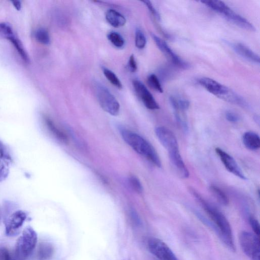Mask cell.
Instances as JSON below:
<instances>
[{
	"instance_id": "44dd1931",
	"label": "cell",
	"mask_w": 260,
	"mask_h": 260,
	"mask_svg": "<svg viewBox=\"0 0 260 260\" xmlns=\"http://www.w3.org/2000/svg\"><path fill=\"white\" fill-rule=\"evenodd\" d=\"M54 249L52 245L47 242H43L40 244L37 256L39 260H47L53 255Z\"/></svg>"
},
{
	"instance_id": "f546056e",
	"label": "cell",
	"mask_w": 260,
	"mask_h": 260,
	"mask_svg": "<svg viewBox=\"0 0 260 260\" xmlns=\"http://www.w3.org/2000/svg\"><path fill=\"white\" fill-rule=\"evenodd\" d=\"M129 183L131 187L137 192L142 193L143 191V186L138 178L136 177L132 176L129 178Z\"/></svg>"
},
{
	"instance_id": "277c9868",
	"label": "cell",
	"mask_w": 260,
	"mask_h": 260,
	"mask_svg": "<svg viewBox=\"0 0 260 260\" xmlns=\"http://www.w3.org/2000/svg\"><path fill=\"white\" fill-rule=\"evenodd\" d=\"M210 8L224 16L229 21L242 28L250 31L255 30L252 24L245 18L236 13L222 1H213L210 5Z\"/></svg>"
},
{
	"instance_id": "1f68e13d",
	"label": "cell",
	"mask_w": 260,
	"mask_h": 260,
	"mask_svg": "<svg viewBox=\"0 0 260 260\" xmlns=\"http://www.w3.org/2000/svg\"><path fill=\"white\" fill-rule=\"evenodd\" d=\"M225 117L228 121L232 123H236L240 120L239 115L232 111H227L225 113Z\"/></svg>"
},
{
	"instance_id": "8fae6325",
	"label": "cell",
	"mask_w": 260,
	"mask_h": 260,
	"mask_svg": "<svg viewBox=\"0 0 260 260\" xmlns=\"http://www.w3.org/2000/svg\"><path fill=\"white\" fill-rule=\"evenodd\" d=\"M151 35L159 49L174 65L182 69L188 68L187 63L178 56L165 41L153 34H151Z\"/></svg>"
},
{
	"instance_id": "ffe728a7",
	"label": "cell",
	"mask_w": 260,
	"mask_h": 260,
	"mask_svg": "<svg viewBox=\"0 0 260 260\" xmlns=\"http://www.w3.org/2000/svg\"><path fill=\"white\" fill-rule=\"evenodd\" d=\"M106 18L108 23L115 27L122 26L126 23L125 17L120 13L113 9H110L107 12Z\"/></svg>"
},
{
	"instance_id": "d6986e66",
	"label": "cell",
	"mask_w": 260,
	"mask_h": 260,
	"mask_svg": "<svg viewBox=\"0 0 260 260\" xmlns=\"http://www.w3.org/2000/svg\"><path fill=\"white\" fill-rule=\"evenodd\" d=\"M44 121L48 131L56 139L62 143H68L67 135L56 126L51 119L47 116H44Z\"/></svg>"
},
{
	"instance_id": "2e32d148",
	"label": "cell",
	"mask_w": 260,
	"mask_h": 260,
	"mask_svg": "<svg viewBox=\"0 0 260 260\" xmlns=\"http://www.w3.org/2000/svg\"><path fill=\"white\" fill-rule=\"evenodd\" d=\"M169 102L173 109L175 120L177 124L183 131L187 132L188 126L185 114V111L182 110L178 107L175 96L171 95L169 98Z\"/></svg>"
},
{
	"instance_id": "7402d4cb",
	"label": "cell",
	"mask_w": 260,
	"mask_h": 260,
	"mask_svg": "<svg viewBox=\"0 0 260 260\" xmlns=\"http://www.w3.org/2000/svg\"><path fill=\"white\" fill-rule=\"evenodd\" d=\"M210 190L213 196L218 203L223 206H227L229 203V200L226 194L217 186L211 185Z\"/></svg>"
},
{
	"instance_id": "e0dca14e",
	"label": "cell",
	"mask_w": 260,
	"mask_h": 260,
	"mask_svg": "<svg viewBox=\"0 0 260 260\" xmlns=\"http://www.w3.org/2000/svg\"><path fill=\"white\" fill-rule=\"evenodd\" d=\"M233 50L244 58L256 63H259V56L245 45L240 43L232 44Z\"/></svg>"
},
{
	"instance_id": "4316f807",
	"label": "cell",
	"mask_w": 260,
	"mask_h": 260,
	"mask_svg": "<svg viewBox=\"0 0 260 260\" xmlns=\"http://www.w3.org/2000/svg\"><path fill=\"white\" fill-rule=\"evenodd\" d=\"M149 85L154 90L160 93L163 92V89L158 77L154 74H150L147 79Z\"/></svg>"
},
{
	"instance_id": "603a6c76",
	"label": "cell",
	"mask_w": 260,
	"mask_h": 260,
	"mask_svg": "<svg viewBox=\"0 0 260 260\" xmlns=\"http://www.w3.org/2000/svg\"><path fill=\"white\" fill-rule=\"evenodd\" d=\"M102 69L104 75L111 84L119 89L122 88L120 81L114 72L105 67H103Z\"/></svg>"
},
{
	"instance_id": "8992f818",
	"label": "cell",
	"mask_w": 260,
	"mask_h": 260,
	"mask_svg": "<svg viewBox=\"0 0 260 260\" xmlns=\"http://www.w3.org/2000/svg\"><path fill=\"white\" fill-rule=\"evenodd\" d=\"M239 240L243 252L250 260H260L259 237L251 232L243 231L240 233Z\"/></svg>"
},
{
	"instance_id": "f1b7e54d",
	"label": "cell",
	"mask_w": 260,
	"mask_h": 260,
	"mask_svg": "<svg viewBox=\"0 0 260 260\" xmlns=\"http://www.w3.org/2000/svg\"><path fill=\"white\" fill-rule=\"evenodd\" d=\"M0 36L8 40L14 36L10 26L5 23H0Z\"/></svg>"
},
{
	"instance_id": "7a4b0ae2",
	"label": "cell",
	"mask_w": 260,
	"mask_h": 260,
	"mask_svg": "<svg viewBox=\"0 0 260 260\" xmlns=\"http://www.w3.org/2000/svg\"><path fill=\"white\" fill-rule=\"evenodd\" d=\"M119 129L122 139L132 148L156 167H161V161L157 152L146 139L124 127L120 126Z\"/></svg>"
},
{
	"instance_id": "e575fe53",
	"label": "cell",
	"mask_w": 260,
	"mask_h": 260,
	"mask_svg": "<svg viewBox=\"0 0 260 260\" xmlns=\"http://www.w3.org/2000/svg\"><path fill=\"white\" fill-rule=\"evenodd\" d=\"M14 6L17 10H20L21 9V3L19 1H12Z\"/></svg>"
},
{
	"instance_id": "ba28073f",
	"label": "cell",
	"mask_w": 260,
	"mask_h": 260,
	"mask_svg": "<svg viewBox=\"0 0 260 260\" xmlns=\"http://www.w3.org/2000/svg\"><path fill=\"white\" fill-rule=\"evenodd\" d=\"M147 246L150 253L158 260H179L168 245L159 239L149 238Z\"/></svg>"
},
{
	"instance_id": "3957f363",
	"label": "cell",
	"mask_w": 260,
	"mask_h": 260,
	"mask_svg": "<svg viewBox=\"0 0 260 260\" xmlns=\"http://www.w3.org/2000/svg\"><path fill=\"white\" fill-rule=\"evenodd\" d=\"M37 238V234L31 227L25 228L16 242L14 260H25L36 247Z\"/></svg>"
},
{
	"instance_id": "ac0fdd59",
	"label": "cell",
	"mask_w": 260,
	"mask_h": 260,
	"mask_svg": "<svg viewBox=\"0 0 260 260\" xmlns=\"http://www.w3.org/2000/svg\"><path fill=\"white\" fill-rule=\"evenodd\" d=\"M242 141L244 146L249 150H256L260 147V138L254 132H245L242 137Z\"/></svg>"
},
{
	"instance_id": "d6a6232c",
	"label": "cell",
	"mask_w": 260,
	"mask_h": 260,
	"mask_svg": "<svg viewBox=\"0 0 260 260\" xmlns=\"http://www.w3.org/2000/svg\"><path fill=\"white\" fill-rule=\"evenodd\" d=\"M145 5L147 7L150 13L158 20L160 19V15L156 10L155 9L151 2L149 1H142Z\"/></svg>"
},
{
	"instance_id": "d4e9b609",
	"label": "cell",
	"mask_w": 260,
	"mask_h": 260,
	"mask_svg": "<svg viewBox=\"0 0 260 260\" xmlns=\"http://www.w3.org/2000/svg\"><path fill=\"white\" fill-rule=\"evenodd\" d=\"M8 40L13 43L22 59L25 61L27 62L29 60L27 55L20 41L18 39L16 38L15 36L9 38Z\"/></svg>"
},
{
	"instance_id": "836d02e7",
	"label": "cell",
	"mask_w": 260,
	"mask_h": 260,
	"mask_svg": "<svg viewBox=\"0 0 260 260\" xmlns=\"http://www.w3.org/2000/svg\"><path fill=\"white\" fill-rule=\"evenodd\" d=\"M129 70L131 72H135L137 70V62L133 54L129 57L128 63Z\"/></svg>"
},
{
	"instance_id": "9c48e42d",
	"label": "cell",
	"mask_w": 260,
	"mask_h": 260,
	"mask_svg": "<svg viewBox=\"0 0 260 260\" xmlns=\"http://www.w3.org/2000/svg\"><path fill=\"white\" fill-rule=\"evenodd\" d=\"M27 215L23 210H18L12 213L6 219L5 231L7 236L18 235L26 219Z\"/></svg>"
},
{
	"instance_id": "6da1fadb",
	"label": "cell",
	"mask_w": 260,
	"mask_h": 260,
	"mask_svg": "<svg viewBox=\"0 0 260 260\" xmlns=\"http://www.w3.org/2000/svg\"><path fill=\"white\" fill-rule=\"evenodd\" d=\"M189 189L212 221V225L220 238L231 250L235 251L232 230L228 219L221 212L206 201L195 189L191 187Z\"/></svg>"
},
{
	"instance_id": "4fadbf2b",
	"label": "cell",
	"mask_w": 260,
	"mask_h": 260,
	"mask_svg": "<svg viewBox=\"0 0 260 260\" xmlns=\"http://www.w3.org/2000/svg\"><path fill=\"white\" fill-rule=\"evenodd\" d=\"M215 151L228 171L241 179H247L236 160L231 155L220 148H216Z\"/></svg>"
},
{
	"instance_id": "4dcf8cb0",
	"label": "cell",
	"mask_w": 260,
	"mask_h": 260,
	"mask_svg": "<svg viewBox=\"0 0 260 260\" xmlns=\"http://www.w3.org/2000/svg\"><path fill=\"white\" fill-rule=\"evenodd\" d=\"M249 222L250 226L257 236H259L260 226L258 221L254 217L250 216L249 217Z\"/></svg>"
},
{
	"instance_id": "5b68a950",
	"label": "cell",
	"mask_w": 260,
	"mask_h": 260,
	"mask_svg": "<svg viewBox=\"0 0 260 260\" xmlns=\"http://www.w3.org/2000/svg\"><path fill=\"white\" fill-rule=\"evenodd\" d=\"M199 83L210 93L226 102L235 104L238 95L228 87L208 77H202Z\"/></svg>"
},
{
	"instance_id": "7c38bea8",
	"label": "cell",
	"mask_w": 260,
	"mask_h": 260,
	"mask_svg": "<svg viewBox=\"0 0 260 260\" xmlns=\"http://www.w3.org/2000/svg\"><path fill=\"white\" fill-rule=\"evenodd\" d=\"M133 84L137 94L147 108L150 110L159 108L153 95L142 82L138 80H134Z\"/></svg>"
},
{
	"instance_id": "83f0119b",
	"label": "cell",
	"mask_w": 260,
	"mask_h": 260,
	"mask_svg": "<svg viewBox=\"0 0 260 260\" xmlns=\"http://www.w3.org/2000/svg\"><path fill=\"white\" fill-rule=\"evenodd\" d=\"M146 44V37L141 30L137 29L135 34V45L139 49H143Z\"/></svg>"
},
{
	"instance_id": "484cf974",
	"label": "cell",
	"mask_w": 260,
	"mask_h": 260,
	"mask_svg": "<svg viewBox=\"0 0 260 260\" xmlns=\"http://www.w3.org/2000/svg\"><path fill=\"white\" fill-rule=\"evenodd\" d=\"M36 40L40 43L48 45L50 43V39L48 32L44 28L38 29L35 33Z\"/></svg>"
},
{
	"instance_id": "d590c367",
	"label": "cell",
	"mask_w": 260,
	"mask_h": 260,
	"mask_svg": "<svg viewBox=\"0 0 260 260\" xmlns=\"http://www.w3.org/2000/svg\"><path fill=\"white\" fill-rule=\"evenodd\" d=\"M1 210H0V219H1Z\"/></svg>"
},
{
	"instance_id": "30bf717a",
	"label": "cell",
	"mask_w": 260,
	"mask_h": 260,
	"mask_svg": "<svg viewBox=\"0 0 260 260\" xmlns=\"http://www.w3.org/2000/svg\"><path fill=\"white\" fill-rule=\"evenodd\" d=\"M155 135L161 145L170 152L178 151L177 140L174 134L165 126H158L155 129Z\"/></svg>"
},
{
	"instance_id": "cb8c5ba5",
	"label": "cell",
	"mask_w": 260,
	"mask_h": 260,
	"mask_svg": "<svg viewBox=\"0 0 260 260\" xmlns=\"http://www.w3.org/2000/svg\"><path fill=\"white\" fill-rule=\"evenodd\" d=\"M108 38L111 43L116 47L121 48L124 44L123 38L117 32H111L108 34Z\"/></svg>"
},
{
	"instance_id": "52a82bcc",
	"label": "cell",
	"mask_w": 260,
	"mask_h": 260,
	"mask_svg": "<svg viewBox=\"0 0 260 260\" xmlns=\"http://www.w3.org/2000/svg\"><path fill=\"white\" fill-rule=\"evenodd\" d=\"M95 90L97 99L102 109L112 115H117L119 112V104L108 89L100 83H97L95 85Z\"/></svg>"
},
{
	"instance_id": "9a60e30c",
	"label": "cell",
	"mask_w": 260,
	"mask_h": 260,
	"mask_svg": "<svg viewBox=\"0 0 260 260\" xmlns=\"http://www.w3.org/2000/svg\"><path fill=\"white\" fill-rule=\"evenodd\" d=\"M168 154L171 164L178 175L182 178H188L189 173L179 151L170 152Z\"/></svg>"
},
{
	"instance_id": "5bb4252c",
	"label": "cell",
	"mask_w": 260,
	"mask_h": 260,
	"mask_svg": "<svg viewBox=\"0 0 260 260\" xmlns=\"http://www.w3.org/2000/svg\"><path fill=\"white\" fill-rule=\"evenodd\" d=\"M12 162V159L7 147L0 140V182L8 177Z\"/></svg>"
}]
</instances>
